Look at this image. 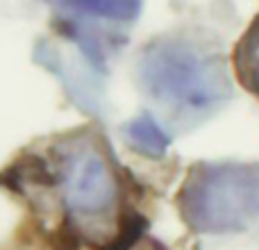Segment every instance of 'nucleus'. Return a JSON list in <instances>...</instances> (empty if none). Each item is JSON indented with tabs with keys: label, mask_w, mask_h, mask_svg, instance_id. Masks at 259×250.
Masks as SVG:
<instances>
[{
	"label": "nucleus",
	"mask_w": 259,
	"mask_h": 250,
	"mask_svg": "<svg viewBox=\"0 0 259 250\" xmlns=\"http://www.w3.org/2000/svg\"><path fill=\"white\" fill-rule=\"evenodd\" d=\"M66 207L80 223L98 225L107 234L105 250H127L139 237L137 214L123 207V184L116 166L94 139H80L68 148L59 169Z\"/></svg>",
	"instance_id": "obj_1"
},
{
	"label": "nucleus",
	"mask_w": 259,
	"mask_h": 250,
	"mask_svg": "<svg viewBox=\"0 0 259 250\" xmlns=\"http://www.w3.org/2000/svg\"><path fill=\"white\" fill-rule=\"evenodd\" d=\"M139 77L150 98L182 118L205 116L228 94L221 57L184 39L150 46L139 64Z\"/></svg>",
	"instance_id": "obj_2"
},
{
	"label": "nucleus",
	"mask_w": 259,
	"mask_h": 250,
	"mask_svg": "<svg viewBox=\"0 0 259 250\" xmlns=\"http://www.w3.org/2000/svg\"><path fill=\"white\" fill-rule=\"evenodd\" d=\"M180 212L196 232H246L259 223V169L243 164L193 166L180 191Z\"/></svg>",
	"instance_id": "obj_3"
},
{
	"label": "nucleus",
	"mask_w": 259,
	"mask_h": 250,
	"mask_svg": "<svg viewBox=\"0 0 259 250\" xmlns=\"http://www.w3.org/2000/svg\"><path fill=\"white\" fill-rule=\"evenodd\" d=\"M234 68L243 87L259 98V16L252 21L234 50Z\"/></svg>",
	"instance_id": "obj_4"
},
{
	"label": "nucleus",
	"mask_w": 259,
	"mask_h": 250,
	"mask_svg": "<svg viewBox=\"0 0 259 250\" xmlns=\"http://www.w3.org/2000/svg\"><path fill=\"white\" fill-rule=\"evenodd\" d=\"M64 3L80 12L112 21H130L139 9V0H64Z\"/></svg>",
	"instance_id": "obj_5"
},
{
	"label": "nucleus",
	"mask_w": 259,
	"mask_h": 250,
	"mask_svg": "<svg viewBox=\"0 0 259 250\" xmlns=\"http://www.w3.org/2000/svg\"><path fill=\"white\" fill-rule=\"evenodd\" d=\"M130 139H132V143H137V146H146V148H152V150H161V146H164V139H161V134L155 130V125H152L148 118H139V121L132 123V128H130Z\"/></svg>",
	"instance_id": "obj_6"
}]
</instances>
